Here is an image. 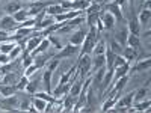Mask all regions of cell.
I'll use <instances>...</instances> for the list:
<instances>
[{
	"instance_id": "obj_1",
	"label": "cell",
	"mask_w": 151,
	"mask_h": 113,
	"mask_svg": "<svg viewBox=\"0 0 151 113\" xmlns=\"http://www.w3.org/2000/svg\"><path fill=\"white\" fill-rule=\"evenodd\" d=\"M77 74L79 77L85 80V77H88L91 72V68H92V57L89 54H82L79 56V60H77Z\"/></svg>"
},
{
	"instance_id": "obj_2",
	"label": "cell",
	"mask_w": 151,
	"mask_h": 113,
	"mask_svg": "<svg viewBox=\"0 0 151 113\" xmlns=\"http://www.w3.org/2000/svg\"><path fill=\"white\" fill-rule=\"evenodd\" d=\"M83 21H85V17H83V15H79V17H76V18H71V20H68V21H64L62 27L58 29L56 32H58L59 35H68V33H71L74 29H77Z\"/></svg>"
},
{
	"instance_id": "obj_3",
	"label": "cell",
	"mask_w": 151,
	"mask_h": 113,
	"mask_svg": "<svg viewBox=\"0 0 151 113\" xmlns=\"http://www.w3.org/2000/svg\"><path fill=\"white\" fill-rule=\"evenodd\" d=\"M18 104H20V99L15 95L0 98V110L2 112H18L20 110Z\"/></svg>"
},
{
	"instance_id": "obj_4",
	"label": "cell",
	"mask_w": 151,
	"mask_h": 113,
	"mask_svg": "<svg viewBox=\"0 0 151 113\" xmlns=\"http://www.w3.org/2000/svg\"><path fill=\"white\" fill-rule=\"evenodd\" d=\"M77 51H79V47H77V45L68 44V45H65V47H62V48L59 50V53L53 56V59H58V60H59V59L73 57V56H76V54H77Z\"/></svg>"
},
{
	"instance_id": "obj_5",
	"label": "cell",
	"mask_w": 151,
	"mask_h": 113,
	"mask_svg": "<svg viewBox=\"0 0 151 113\" xmlns=\"http://www.w3.org/2000/svg\"><path fill=\"white\" fill-rule=\"evenodd\" d=\"M18 27V23L14 20L12 15H5L2 20H0V30L5 32H14Z\"/></svg>"
},
{
	"instance_id": "obj_6",
	"label": "cell",
	"mask_w": 151,
	"mask_h": 113,
	"mask_svg": "<svg viewBox=\"0 0 151 113\" xmlns=\"http://www.w3.org/2000/svg\"><path fill=\"white\" fill-rule=\"evenodd\" d=\"M48 5H52V3H48V2H33V3H30V8L27 9V15L32 17V18H35V17L40 14L42 9H45Z\"/></svg>"
},
{
	"instance_id": "obj_7",
	"label": "cell",
	"mask_w": 151,
	"mask_h": 113,
	"mask_svg": "<svg viewBox=\"0 0 151 113\" xmlns=\"http://www.w3.org/2000/svg\"><path fill=\"white\" fill-rule=\"evenodd\" d=\"M55 69L52 68H47L42 74V77H41V82H42V86H44V91L48 92V94H52V74H53Z\"/></svg>"
},
{
	"instance_id": "obj_8",
	"label": "cell",
	"mask_w": 151,
	"mask_h": 113,
	"mask_svg": "<svg viewBox=\"0 0 151 113\" xmlns=\"http://www.w3.org/2000/svg\"><path fill=\"white\" fill-rule=\"evenodd\" d=\"M41 41H42V35H41V32H38V35H35V36L30 35V38H29L27 42H26V48H24V50H26L27 53H32L33 50H35L38 45H40Z\"/></svg>"
},
{
	"instance_id": "obj_9",
	"label": "cell",
	"mask_w": 151,
	"mask_h": 113,
	"mask_svg": "<svg viewBox=\"0 0 151 113\" xmlns=\"http://www.w3.org/2000/svg\"><path fill=\"white\" fill-rule=\"evenodd\" d=\"M47 51H48V50H47ZM47 51L40 53V54H36V56L33 57V65L36 67V69H41V68L47 64V60H48L50 57L53 59V56H55V54H48Z\"/></svg>"
},
{
	"instance_id": "obj_10",
	"label": "cell",
	"mask_w": 151,
	"mask_h": 113,
	"mask_svg": "<svg viewBox=\"0 0 151 113\" xmlns=\"http://www.w3.org/2000/svg\"><path fill=\"white\" fill-rule=\"evenodd\" d=\"M100 20L103 21L104 29H113V27H115L116 20H115V17H113V15L110 14V12H107V11L101 12V14H100Z\"/></svg>"
},
{
	"instance_id": "obj_11",
	"label": "cell",
	"mask_w": 151,
	"mask_h": 113,
	"mask_svg": "<svg viewBox=\"0 0 151 113\" xmlns=\"http://www.w3.org/2000/svg\"><path fill=\"white\" fill-rule=\"evenodd\" d=\"M104 11H107V12H110V14L115 17V20H124V15H122V12H121V6L119 5H116V3H113V2H110V3H107L106 5V8H104Z\"/></svg>"
},
{
	"instance_id": "obj_12",
	"label": "cell",
	"mask_w": 151,
	"mask_h": 113,
	"mask_svg": "<svg viewBox=\"0 0 151 113\" xmlns=\"http://www.w3.org/2000/svg\"><path fill=\"white\" fill-rule=\"evenodd\" d=\"M85 36H86V32H85L83 29H77V30H76V32L71 35V38H70V44L80 47V45L83 44V41H85Z\"/></svg>"
},
{
	"instance_id": "obj_13",
	"label": "cell",
	"mask_w": 151,
	"mask_h": 113,
	"mask_svg": "<svg viewBox=\"0 0 151 113\" xmlns=\"http://www.w3.org/2000/svg\"><path fill=\"white\" fill-rule=\"evenodd\" d=\"M129 71H130V62H125L124 65L116 67L115 69H113V77H112V80L115 82V80H118L119 77H122V75H127ZM110 84H112V83H110Z\"/></svg>"
},
{
	"instance_id": "obj_14",
	"label": "cell",
	"mask_w": 151,
	"mask_h": 113,
	"mask_svg": "<svg viewBox=\"0 0 151 113\" xmlns=\"http://www.w3.org/2000/svg\"><path fill=\"white\" fill-rule=\"evenodd\" d=\"M82 83H83V79H80V77H77L74 82H71V86H70V95L73 97V98H77L79 97V94H80V91H82Z\"/></svg>"
},
{
	"instance_id": "obj_15",
	"label": "cell",
	"mask_w": 151,
	"mask_h": 113,
	"mask_svg": "<svg viewBox=\"0 0 151 113\" xmlns=\"http://www.w3.org/2000/svg\"><path fill=\"white\" fill-rule=\"evenodd\" d=\"M3 9H5V12H6L8 15H14L15 12H18L20 9H23V5H21L20 0H12V2H9Z\"/></svg>"
},
{
	"instance_id": "obj_16",
	"label": "cell",
	"mask_w": 151,
	"mask_h": 113,
	"mask_svg": "<svg viewBox=\"0 0 151 113\" xmlns=\"http://www.w3.org/2000/svg\"><path fill=\"white\" fill-rule=\"evenodd\" d=\"M150 65H151L150 57H147L145 60H136V65H134V67H130L129 74H133V72H137V71H142V69H148Z\"/></svg>"
},
{
	"instance_id": "obj_17",
	"label": "cell",
	"mask_w": 151,
	"mask_h": 113,
	"mask_svg": "<svg viewBox=\"0 0 151 113\" xmlns=\"http://www.w3.org/2000/svg\"><path fill=\"white\" fill-rule=\"evenodd\" d=\"M122 56H124V59L127 60V62H133V60H136V57H137V50L133 48V47L125 45V47L122 48Z\"/></svg>"
},
{
	"instance_id": "obj_18",
	"label": "cell",
	"mask_w": 151,
	"mask_h": 113,
	"mask_svg": "<svg viewBox=\"0 0 151 113\" xmlns=\"http://www.w3.org/2000/svg\"><path fill=\"white\" fill-rule=\"evenodd\" d=\"M70 86H71V82H68V83H65V84H58L56 89H53V91H52V95H53V97H56V98L64 97L65 94H68V92H70Z\"/></svg>"
},
{
	"instance_id": "obj_19",
	"label": "cell",
	"mask_w": 151,
	"mask_h": 113,
	"mask_svg": "<svg viewBox=\"0 0 151 113\" xmlns=\"http://www.w3.org/2000/svg\"><path fill=\"white\" fill-rule=\"evenodd\" d=\"M18 80H20V75L17 72H14V71L6 72L3 77H2V83H5V84H14L15 86L18 83Z\"/></svg>"
},
{
	"instance_id": "obj_20",
	"label": "cell",
	"mask_w": 151,
	"mask_h": 113,
	"mask_svg": "<svg viewBox=\"0 0 151 113\" xmlns=\"http://www.w3.org/2000/svg\"><path fill=\"white\" fill-rule=\"evenodd\" d=\"M127 29H129V33H132V35H139L141 24H139V21H137V17L133 15V18L129 20V23H127Z\"/></svg>"
},
{
	"instance_id": "obj_21",
	"label": "cell",
	"mask_w": 151,
	"mask_h": 113,
	"mask_svg": "<svg viewBox=\"0 0 151 113\" xmlns=\"http://www.w3.org/2000/svg\"><path fill=\"white\" fill-rule=\"evenodd\" d=\"M133 97H134V92H130L122 98H118L115 106L116 107H130V106H133Z\"/></svg>"
},
{
	"instance_id": "obj_22",
	"label": "cell",
	"mask_w": 151,
	"mask_h": 113,
	"mask_svg": "<svg viewBox=\"0 0 151 113\" xmlns=\"http://www.w3.org/2000/svg\"><path fill=\"white\" fill-rule=\"evenodd\" d=\"M127 36H129V29H122V30L115 33L113 39H115L118 44H121V47H125L127 45Z\"/></svg>"
},
{
	"instance_id": "obj_23",
	"label": "cell",
	"mask_w": 151,
	"mask_h": 113,
	"mask_svg": "<svg viewBox=\"0 0 151 113\" xmlns=\"http://www.w3.org/2000/svg\"><path fill=\"white\" fill-rule=\"evenodd\" d=\"M17 92V86L14 84H5L0 82V95L2 97H9V95H14Z\"/></svg>"
},
{
	"instance_id": "obj_24",
	"label": "cell",
	"mask_w": 151,
	"mask_h": 113,
	"mask_svg": "<svg viewBox=\"0 0 151 113\" xmlns=\"http://www.w3.org/2000/svg\"><path fill=\"white\" fill-rule=\"evenodd\" d=\"M74 101H76V98H73L70 94H65L64 99H62V110L64 112H71L73 106H74Z\"/></svg>"
},
{
	"instance_id": "obj_25",
	"label": "cell",
	"mask_w": 151,
	"mask_h": 113,
	"mask_svg": "<svg viewBox=\"0 0 151 113\" xmlns=\"http://www.w3.org/2000/svg\"><path fill=\"white\" fill-rule=\"evenodd\" d=\"M48 48H50V41L47 39V38H42V41L40 42V45H38V47L33 50V51H32L30 54L35 57L36 54H40V53H44V51H47Z\"/></svg>"
},
{
	"instance_id": "obj_26",
	"label": "cell",
	"mask_w": 151,
	"mask_h": 113,
	"mask_svg": "<svg viewBox=\"0 0 151 113\" xmlns=\"http://www.w3.org/2000/svg\"><path fill=\"white\" fill-rule=\"evenodd\" d=\"M104 65H106V54L92 56V68H94V71H97L98 68H101Z\"/></svg>"
},
{
	"instance_id": "obj_27",
	"label": "cell",
	"mask_w": 151,
	"mask_h": 113,
	"mask_svg": "<svg viewBox=\"0 0 151 113\" xmlns=\"http://www.w3.org/2000/svg\"><path fill=\"white\" fill-rule=\"evenodd\" d=\"M95 72H97V74L94 75L92 82H94V86L100 87V84H101V82H103V79H104V74H106V65L101 67V68H98Z\"/></svg>"
},
{
	"instance_id": "obj_28",
	"label": "cell",
	"mask_w": 151,
	"mask_h": 113,
	"mask_svg": "<svg viewBox=\"0 0 151 113\" xmlns=\"http://www.w3.org/2000/svg\"><path fill=\"white\" fill-rule=\"evenodd\" d=\"M45 12L48 15H58V14H62V12H65V9L62 8L59 3H52L45 8Z\"/></svg>"
},
{
	"instance_id": "obj_29",
	"label": "cell",
	"mask_w": 151,
	"mask_h": 113,
	"mask_svg": "<svg viewBox=\"0 0 151 113\" xmlns=\"http://www.w3.org/2000/svg\"><path fill=\"white\" fill-rule=\"evenodd\" d=\"M89 5H91L89 0H73L71 9H73V11H85Z\"/></svg>"
},
{
	"instance_id": "obj_30",
	"label": "cell",
	"mask_w": 151,
	"mask_h": 113,
	"mask_svg": "<svg viewBox=\"0 0 151 113\" xmlns=\"http://www.w3.org/2000/svg\"><path fill=\"white\" fill-rule=\"evenodd\" d=\"M150 106H151L150 99H142V101L134 103L133 109H134V112H148L150 110Z\"/></svg>"
},
{
	"instance_id": "obj_31",
	"label": "cell",
	"mask_w": 151,
	"mask_h": 113,
	"mask_svg": "<svg viewBox=\"0 0 151 113\" xmlns=\"http://www.w3.org/2000/svg\"><path fill=\"white\" fill-rule=\"evenodd\" d=\"M106 41L104 39H100V41H97V44H95V47H94V50H92V56H97V54H104L106 53Z\"/></svg>"
},
{
	"instance_id": "obj_32",
	"label": "cell",
	"mask_w": 151,
	"mask_h": 113,
	"mask_svg": "<svg viewBox=\"0 0 151 113\" xmlns=\"http://www.w3.org/2000/svg\"><path fill=\"white\" fill-rule=\"evenodd\" d=\"M127 45L129 47H133L136 50H139L141 48V39H139V36L129 33V36H127Z\"/></svg>"
},
{
	"instance_id": "obj_33",
	"label": "cell",
	"mask_w": 151,
	"mask_h": 113,
	"mask_svg": "<svg viewBox=\"0 0 151 113\" xmlns=\"http://www.w3.org/2000/svg\"><path fill=\"white\" fill-rule=\"evenodd\" d=\"M121 95H115V97H110L107 101H104V104L101 106V112H109L112 107H115V104H116V101H118V98H119Z\"/></svg>"
},
{
	"instance_id": "obj_34",
	"label": "cell",
	"mask_w": 151,
	"mask_h": 113,
	"mask_svg": "<svg viewBox=\"0 0 151 113\" xmlns=\"http://www.w3.org/2000/svg\"><path fill=\"white\" fill-rule=\"evenodd\" d=\"M95 103H97V98L94 97V89L92 86L88 87V92H86V104L88 107H95Z\"/></svg>"
},
{
	"instance_id": "obj_35",
	"label": "cell",
	"mask_w": 151,
	"mask_h": 113,
	"mask_svg": "<svg viewBox=\"0 0 151 113\" xmlns=\"http://www.w3.org/2000/svg\"><path fill=\"white\" fill-rule=\"evenodd\" d=\"M17 44L14 41H5V42H0V53L3 54H9L12 51V48H14Z\"/></svg>"
},
{
	"instance_id": "obj_36",
	"label": "cell",
	"mask_w": 151,
	"mask_h": 113,
	"mask_svg": "<svg viewBox=\"0 0 151 113\" xmlns=\"http://www.w3.org/2000/svg\"><path fill=\"white\" fill-rule=\"evenodd\" d=\"M147 94H148V86H144V87H141V89H137L134 92V97H133V103H137V101L145 99Z\"/></svg>"
},
{
	"instance_id": "obj_37",
	"label": "cell",
	"mask_w": 151,
	"mask_h": 113,
	"mask_svg": "<svg viewBox=\"0 0 151 113\" xmlns=\"http://www.w3.org/2000/svg\"><path fill=\"white\" fill-rule=\"evenodd\" d=\"M32 104L35 106L36 112H44L45 110V106H47V101H44L42 98L35 97V98H32Z\"/></svg>"
},
{
	"instance_id": "obj_38",
	"label": "cell",
	"mask_w": 151,
	"mask_h": 113,
	"mask_svg": "<svg viewBox=\"0 0 151 113\" xmlns=\"http://www.w3.org/2000/svg\"><path fill=\"white\" fill-rule=\"evenodd\" d=\"M150 17H151V11L150 9H142L139 17H137V21H139V24H148Z\"/></svg>"
},
{
	"instance_id": "obj_39",
	"label": "cell",
	"mask_w": 151,
	"mask_h": 113,
	"mask_svg": "<svg viewBox=\"0 0 151 113\" xmlns=\"http://www.w3.org/2000/svg\"><path fill=\"white\" fill-rule=\"evenodd\" d=\"M21 54H23V47L17 44L14 48H12V51H11L8 56H9V59H11V60H17V59L21 56Z\"/></svg>"
},
{
	"instance_id": "obj_40",
	"label": "cell",
	"mask_w": 151,
	"mask_h": 113,
	"mask_svg": "<svg viewBox=\"0 0 151 113\" xmlns=\"http://www.w3.org/2000/svg\"><path fill=\"white\" fill-rule=\"evenodd\" d=\"M14 20L17 21V23H23V21H26L27 18H29V15H27V11H24V9H20L18 12H15L14 15Z\"/></svg>"
},
{
	"instance_id": "obj_41",
	"label": "cell",
	"mask_w": 151,
	"mask_h": 113,
	"mask_svg": "<svg viewBox=\"0 0 151 113\" xmlns=\"http://www.w3.org/2000/svg\"><path fill=\"white\" fill-rule=\"evenodd\" d=\"M109 48H110L112 53H115V54H122V48H124V47H121V44H118L115 39H112Z\"/></svg>"
},
{
	"instance_id": "obj_42",
	"label": "cell",
	"mask_w": 151,
	"mask_h": 113,
	"mask_svg": "<svg viewBox=\"0 0 151 113\" xmlns=\"http://www.w3.org/2000/svg\"><path fill=\"white\" fill-rule=\"evenodd\" d=\"M100 17V12H97V14H88L86 15V23H88V26L89 27H95V23Z\"/></svg>"
},
{
	"instance_id": "obj_43",
	"label": "cell",
	"mask_w": 151,
	"mask_h": 113,
	"mask_svg": "<svg viewBox=\"0 0 151 113\" xmlns=\"http://www.w3.org/2000/svg\"><path fill=\"white\" fill-rule=\"evenodd\" d=\"M27 83H29V77H26V75H21L20 80H18V83L15 84V86H17V91H24V89H26V86H27Z\"/></svg>"
},
{
	"instance_id": "obj_44",
	"label": "cell",
	"mask_w": 151,
	"mask_h": 113,
	"mask_svg": "<svg viewBox=\"0 0 151 113\" xmlns=\"http://www.w3.org/2000/svg\"><path fill=\"white\" fill-rule=\"evenodd\" d=\"M100 9H101V5H98V3H91L89 6H88L85 9V14H97V12H100Z\"/></svg>"
},
{
	"instance_id": "obj_45",
	"label": "cell",
	"mask_w": 151,
	"mask_h": 113,
	"mask_svg": "<svg viewBox=\"0 0 151 113\" xmlns=\"http://www.w3.org/2000/svg\"><path fill=\"white\" fill-rule=\"evenodd\" d=\"M38 83H40V82H38V80H33V82H29L27 83V86H26V89H24V91H26L29 95H33L35 92H36V87H38Z\"/></svg>"
},
{
	"instance_id": "obj_46",
	"label": "cell",
	"mask_w": 151,
	"mask_h": 113,
	"mask_svg": "<svg viewBox=\"0 0 151 113\" xmlns=\"http://www.w3.org/2000/svg\"><path fill=\"white\" fill-rule=\"evenodd\" d=\"M30 103H32V98H30V97H26V98L23 99V101H20L18 109H20V110H23V112H27V109H29Z\"/></svg>"
},
{
	"instance_id": "obj_47",
	"label": "cell",
	"mask_w": 151,
	"mask_h": 113,
	"mask_svg": "<svg viewBox=\"0 0 151 113\" xmlns=\"http://www.w3.org/2000/svg\"><path fill=\"white\" fill-rule=\"evenodd\" d=\"M47 39L50 41V44H52V45H53L55 48H58V50H60L62 47H64V45L60 44V41L58 39L56 36H53V35H47Z\"/></svg>"
},
{
	"instance_id": "obj_48",
	"label": "cell",
	"mask_w": 151,
	"mask_h": 113,
	"mask_svg": "<svg viewBox=\"0 0 151 113\" xmlns=\"http://www.w3.org/2000/svg\"><path fill=\"white\" fill-rule=\"evenodd\" d=\"M33 64V56L32 54H27V56H24L23 57V64H21V68L23 69H26L27 67H30Z\"/></svg>"
},
{
	"instance_id": "obj_49",
	"label": "cell",
	"mask_w": 151,
	"mask_h": 113,
	"mask_svg": "<svg viewBox=\"0 0 151 113\" xmlns=\"http://www.w3.org/2000/svg\"><path fill=\"white\" fill-rule=\"evenodd\" d=\"M125 62H127V60L124 59V56H122V54H116V56H115V60H113V68H116V67H121V65H124Z\"/></svg>"
},
{
	"instance_id": "obj_50",
	"label": "cell",
	"mask_w": 151,
	"mask_h": 113,
	"mask_svg": "<svg viewBox=\"0 0 151 113\" xmlns=\"http://www.w3.org/2000/svg\"><path fill=\"white\" fill-rule=\"evenodd\" d=\"M36 71H38V69H36V67L32 64L30 67H27L26 69H24V75H26V77H30V75H33Z\"/></svg>"
},
{
	"instance_id": "obj_51",
	"label": "cell",
	"mask_w": 151,
	"mask_h": 113,
	"mask_svg": "<svg viewBox=\"0 0 151 113\" xmlns=\"http://www.w3.org/2000/svg\"><path fill=\"white\" fill-rule=\"evenodd\" d=\"M71 0H60V2H59V5L62 6V8H64L65 11H70L71 9Z\"/></svg>"
},
{
	"instance_id": "obj_52",
	"label": "cell",
	"mask_w": 151,
	"mask_h": 113,
	"mask_svg": "<svg viewBox=\"0 0 151 113\" xmlns=\"http://www.w3.org/2000/svg\"><path fill=\"white\" fill-rule=\"evenodd\" d=\"M5 41H11V36H9L8 32L0 30V42H5Z\"/></svg>"
},
{
	"instance_id": "obj_53",
	"label": "cell",
	"mask_w": 151,
	"mask_h": 113,
	"mask_svg": "<svg viewBox=\"0 0 151 113\" xmlns=\"http://www.w3.org/2000/svg\"><path fill=\"white\" fill-rule=\"evenodd\" d=\"M11 59L8 54H3V53H0V65H5V64H9Z\"/></svg>"
},
{
	"instance_id": "obj_54",
	"label": "cell",
	"mask_w": 151,
	"mask_h": 113,
	"mask_svg": "<svg viewBox=\"0 0 151 113\" xmlns=\"http://www.w3.org/2000/svg\"><path fill=\"white\" fill-rule=\"evenodd\" d=\"M106 0H89V3H98V5H103Z\"/></svg>"
},
{
	"instance_id": "obj_55",
	"label": "cell",
	"mask_w": 151,
	"mask_h": 113,
	"mask_svg": "<svg viewBox=\"0 0 151 113\" xmlns=\"http://www.w3.org/2000/svg\"><path fill=\"white\" fill-rule=\"evenodd\" d=\"M127 0H113V3H116V5H119V6H122Z\"/></svg>"
},
{
	"instance_id": "obj_56",
	"label": "cell",
	"mask_w": 151,
	"mask_h": 113,
	"mask_svg": "<svg viewBox=\"0 0 151 113\" xmlns=\"http://www.w3.org/2000/svg\"><path fill=\"white\" fill-rule=\"evenodd\" d=\"M142 3H145V0H141V5H142Z\"/></svg>"
},
{
	"instance_id": "obj_57",
	"label": "cell",
	"mask_w": 151,
	"mask_h": 113,
	"mask_svg": "<svg viewBox=\"0 0 151 113\" xmlns=\"http://www.w3.org/2000/svg\"><path fill=\"white\" fill-rule=\"evenodd\" d=\"M24 2H32V0H24Z\"/></svg>"
},
{
	"instance_id": "obj_58",
	"label": "cell",
	"mask_w": 151,
	"mask_h": 113,
	"mask_svg": "<svg viewBox=\"0 0 151 113\" xmlns=\"http://www.w3.org/2000/svg\"><path fill=\"white\" fill-rule=\"evenodd\" d=\"M106 2H113V0H106Z\"/></svg>"
},
{
	"instance_id": "obj_59",
	"label": "cell",
	"mask_w": 151,
	"mask_h": 113,
	"mask_svg": "<svg viewBox=\"0 0 151 113\" xmlns=\"http://www.w3.org/2000/svg\"><path fill=\"white\" fill-rule=\"evenodd\" d=\"M0 112H2V110H0Z\"/></svg>"
}]
</instances>
